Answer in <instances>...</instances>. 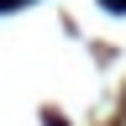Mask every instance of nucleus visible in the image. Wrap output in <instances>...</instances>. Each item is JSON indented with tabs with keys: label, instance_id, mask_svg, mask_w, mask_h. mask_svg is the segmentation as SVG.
Here are the masks:
<instances>
[{
	"label": "nucleus",
	"instance_id": "f257e3e1",
	"mask_svg": "<svg viewBox=\"0 0 126 126\" xmlns=\"http://www.w3.org/2000/svg\"><path fill=\"white\" fill-rule=\"evenodd\" d=\"M21 5H32V0H0V16H5V11H21Z\"/></svg>",
	"mask_w": 126,
	"mask_h": 126
},
{
	"label": "nucleus",
	"instance_id": "f03ea898",
	"mask_svg": "<svg viewBox=\"0 0 126 126\" xmlns=\"http://www.w3.org/2000/svg\"><path fill=\"white\" fill-rule=\"evenodd\" d=\"M105 11H126V0H105Z\"/></svg>",
	"mask_w": 126,
	"mask_h": 126
}]
</instances>
